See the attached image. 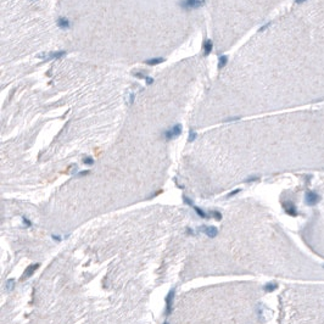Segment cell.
Returning <instances> with one entry per match:
<instances>
[{
  "instance_id": "9",
  "label": "cell",
  "mask_w": 324,
  "mask_h": 324,
  "mask_svg": "<svg viewBox=\"0 0 324 324\" xmlns=\"http://www.w3.org/2000/svg\"><path fill=\"white\" fill-rule=\"evenodd\" d=\"M163 61H164V59H163V57H154V59L146 60V61H145V64H146V65H149V66H156V65H159V64H162Z\"/></svg>"
},
{
  "instance_id": "5",
  "label": "cell",
  "mask_w": 324,
  "mask_h": 324,
  "mask_svg": "<svg viewBox=\"0 0 324 324\" xmlns=\"http://www.w3.org/2000/svg\"><path fill=\"white\" fill-rule=\"evenodd\" d=\"M39 263H34V264H31V266H28V268L25 271V273H23V277H22V279H26V278H30V277H32L33 274H34V272L39 268Z\"/></svg>"
},
{
  "instance_id": "2",
  "label": "cell",
  "mask_w": 324,
  "mask_h": 324,
  "mask_svg": "<svg viewBox=\"0 0 324 324\" xmlns=\"http://www.w3.org/2000/svg\"><path fill=\"white\" fill-rule=\"evenodd\" d=\"M203 4H205V0H183V1H180V6L183 9H187V10L197 9V7L202 6Z\"/></svg>"
},
{
  "instance_id": "12",
  "label": "cell",
  "mask_w": 324,
  "mask_h": 324,
  "mask_svg": "<svg viewBox=\"0 0 324 324\" xmlns=\"http://www.w3.org/2000/svg\"><path fill=\"white\" fill-rule=\"evenodd\" d=\"M183 202L185 203V205H189V206H194V202L192 201V199L190 197H188V196H183Z\"/></svg>"
},
{
  "instance_id": "15",
  "label": "cell",
  "mask_w": 324,
  "mask_h": 324,
  "mask_svg": "<svg viewBox=\"0 0 324 324\" xmlns=\"http://www.w3.org/2000/svg\"><path fill=\"white\" fill-rule=\"evenodd\" d=\"M211 215H212L217 221H221V218H222V215H221V212H218V211H212Z\"/></svg>"
},
{
  "instance_id": "3",
  "label": "cell",
  "mask_w": 324,
  "mask_h": 324,
  "mask_svg": "<svg viewBox=\"0 0 324 324\" xmlns=\"http://www.w3.org/2000/svg\"><path fill=\"white\" fill-rule=\"evenodd\" d=\"M173 298H174V289L169 290V292L166 296V316H169L172 312V305H173Z\"/></svg>"
},
{
  "instance_id": "7",
  "label": "cell",
  "mask_w": 324,
  "mask_h": 324,
  "mask_svg": "<svg viewBox=\"0 0 324 324\" xmlns=\"http://www.w3.org/2000/svg\"><path fill=\"white\" fill-rule=\"evenodd\" d=\"M66 55V51L64 50H60V51H54V53H49L46 54V56L49 59H60V57H64Z\"/></svg>"
},
{
  "instance_id": "17",
  "label": "cell",
  "mask_w": 324,
  "mask_h": 324,
  "mask_svg": "<svg viewBox=\"0 0 324 324\" xmlns=\"http://www.w3.org/2000/svg\"><path fill=\"white\" fill-rule=\"evenodd\" d=\"M22 221H23V223H25V226H26V227H31V226H32L31 221H28L26 217H22Z\"/></svg>"
},
{
  "instance_id": "11",
  "label": "cell",
  "mask_w": 324,
  "mask_h": 324,
  "mask_svg": "<svg viewBox=\"0 0 324 324\" xmlns=\"http://www.w3.org/2000/svg\"><path fill=\"white\" fill-rule=\"evenodd\" d=\"M227 62H228L227 56H226V55L221 56V57H219V61H218V68H223L224 66L227 65Z\"/></svg>"
},
{
  "instance_id": "18",
  "label": "cell",
  "mask_w": 324,
  "mask_h": 324,
  "mask_svg": "<svg viewBox=\"0 0 324 324\" xmlns=\"http://www.w3.org/2000/svg\"><path fill=\"white\" fill-rule=\"evenodd\" d=\"M135 77H138V78H144V79H145L148 76H145V74H143V73H140V72H136V73H135Z\"/></svg>"
},
{
  "instance_id": "19",
  "label": "cell",
  "mask_w": 324,
  "mask_h": 324,
  "mask_svg": "<svg viewBox=\"0 0 324 324\" xmlns=\"http://www.w3.org/2000/svg\"><path fill=\"white\" fill-rule=\"evenodd\" d=\"M239 192H240L239 189H236V190H234V192H231L230 194H228V197H231V196H234V195H236V194H238V193H239Z\"/></svg>"
},
{
  "instance_id": "24",
  "label": "cell",
  "mask_w": 324,
  "mask_h": 324,
  "mask_svg": "<svg viewBox=\"0 0 324 324\" xmlns=\"http://www.w3.org/2000/svg\"><path fill=\"white\" fill-rule=\"evenodd\" d=\"M53 239L54 240H57V241H61V238H57L56 235H53Z\"/></svg>"
},
{
  "instance_id": "14",
  "label": "cell",
  "mask_w": 324,
  "mask_h": 324,
  "mask_svg": "<svg viewBox=\"0 0 324 324\" xmlns=\"http://www.w3.org/2000/svg\"><path fill=\"white\" fill-rule=\"evenodd\" d=\"M14 284H15V280H14V279H9V280H7L6 289H7V290H12V289H14V286H15Z\"/></svg>"
},
{
  "instance_id": "16",
  "label": "cell",
  "mask_w": 324,
  "mask_h": 324,
  "mask_svg": "<svg viewBox=\"0 0 324 324\" xmlns=\"http://www.w3.org/2000/svg\"><path fill=\"white\" fill-rule=\"evenodd\" d=\"M195 139H196V133L193 132V130H190V132H189V139H188V140L192 143V141H194Z\"/></svg>"
},
{
  "instance_id": "27",
  "label": "cell",
  "mask_w": 324,
  "mask_h": 324,
  "mask_svg": "<svg viewBox=\"0 0 324 324\" xmlns=\"http://www.w3.org/2000/svg\"><path fill=\"white\" fill-rule=\"evenodd\" d=\"M32 1H33V0H32Z\"/></svg>"
},
{
  "instance_id": "26",
  "label": "cell",
  "mask_w": 324,
  "mask_h": 324,
  "mask_svg": "<svg viewBox=\"0 0 324 324\" xmlns=\"http://www.w3.org/2000/svg\"><path fill=\"white\" fill-rule=\"evenodd\" d=\"M163 324H168V323H167V322H164V323H163Z\"/></svg>"
},
{
  "instance_id": "21",
  "label": "cell",
  "mask_w": 324,
  "mask_h": 324,
  "mask_svg": "<svg viewBox=\"0 0 324 324\" xmlns=\"http://www.w3.org/2000/svg\"><path fill=\"white\" fill-rule=\"evenodd\" d=\"M89 173H90L89 171H83V172H81L78 176H79V177H82V176H87V174H89Z\"/></svg>"
},
{
  "instance_id": "4",
  "label": "cell",
  "mask_w": 324,
  "mask_h": 324,
  "mask_svg": "<svg viewBox=\"0 0 324 324\" xmlns=\"http://www.w3.org/2000/svg\"><path fill=\"white\" fill-rule=\"evenodd\" d=\"M201 231L203 234H206L208 238H216L217 234H218V229L217 227H213V226H202L200 228Z\"/></svg>"
},
{
  "instance_id": "23",
  "label": "cell",
  "mask_w": 324,
  "mask_h": 324,
  "mask_svg": "<svg viewBox=\"0 0 324 324\" xmlns=\"http://www.w3.org/2000/svg\"><path fill=\"white\" fill-rule=\"evenodd\" d=\"M268 26H271V23H267V25H264V26H262V27L259 28V31H264V30H266V28H267Z\"/></svg>"
},
{
  "instance_id": "1",
  "label": "cell",
  "mask_w": 324,
  "mask_h": 324,
  "mask_svg": "<svg viewBox=\"0 0 324 324\" xmlns=\"http://www.w3.org/2000/svg\"><path fill=\"white\" fill-rule=\"evenodd\" d=\"M180 134H182V124H176L172 128L164 132V138H166V140H172V139L179 136Z\"/></svg>"
},
{
  "instance_id": "25",
  "label": "cell",
  "mask_w": 324,
  "mask_h": 324,
  "mask_svg": "<svg viewBox=\"0 0 324 324\" xmlns=\"http://www.w3.org/2000/svg\"><path fill=\"white\" fill-rule=\"evenodd\" d=\"M303 1H306V0H295V4H301Z\"/></svg>"
},
{
  "instance_id": "13",
  "label": "cell",
  "mask_w": 324,
  "mask_h": 324,
  "mask_svg": "<svg viewBox=\"0 0 324 324\" xmlns=\"http://www.w3.org/2000/svg\"><path fill=\"white\" fill-rule=\"evenodd\" d=\"M83 163L87 164V166H92V164H94V159H92V157H85V159H83Z\"/></svg>"
},
{
  "instance_id": "8",
  "label": "cell",
  "mask_w": 324,
  "mask_h": 324,
  "mask_svg": "<svg viewBox=\"0 0 324 324\" xmlns=\"http://www.w3.org/2000/svg\"><path fill=\"white\" fill-rule=\"evenodd\" d=\"M212 49H213V44H212V41L211 40H206L205 43H203V54L207 56V55H210V53L212 51Z\"/></svg>"
},
{
  "instance_id": "22",
  "label": "cell",
  "mask_w": 324,
  "mask_h": 324,
  "mask_svg": "<svg viewBox=\"0 0 324 324\" xmlns=\"http://www.w3.org/2000/svg\"><path fill=\"white\" fill-rule=\"evenodd\" d=\"M145 79H146V83H148V84H151V83L154 82V79H152V78H150V77H146Z\"/></svg>"
},
{
  "instance_id": "20",
  "label": "cell",
  "mask_w": 324,
  "mask_h": 324,
  "mask_svg": "<svg viewBox=\"0 0 324 324\" xmlns=\"http://www.w3.org/2000/svg\"><path fill=\"white\" fill-rule=\"evenodd\" d=\"M240 117H231V118H227V120H224V122H231V121H236V120H239Z\"/></svg>"
},
{
  "instance_id": "10",
  "label": "cell",
  "mask_w": 324,
  "mask_h": 324,
  "mask_svg": "<svg viewBox=\"0 0 324 324\" xmlns=\"http://www.w3.org/2000/svg\"><path fill=\"white\" fill-rule=\"evenodd\" d=\"M193 208H194L195 212L199 215V217H201V218H210V217H208V215H207V213H206L203 210H201L200 207H197V206H195V205H194V206H193Z\"/></svg>"
},
{
  "instance_id": "6",
  "label": "cell",
  "mask_w": 324,
  "mask_h": 324,
  "mask_svg": "<svg viewBox=\"0 0 324 324\" xmlns=\"http://www.w3.org/2000/svg\"><path fill=\"white\" fill-rule=\"evenodd\" d=\"M56 25H57V27L61 28V30H67V28H69V26H71L69 21H68L67 18H65V17H59L57 21H56Z\"/></svg>"
}]
</instances>
